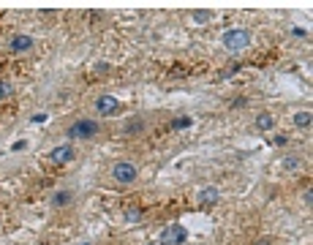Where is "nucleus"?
Instances as JSON below:
<instances>
[{
	"label": "nucleus",
	"mask_w": 313,
	"mask_h": 245,
	"mask_svg": "<svg viewBox=\"0 0 313 245\" xmlns=\"http://www.w3.org/2000/svg\"><path fill=\"white\" fill-rule=\"evenodd\" d=\"M123 215H125V221H128V223H139V221H142V210H139V207H128Z\"/></svg>",
	"instance_id": "4468645a"
},
{
	"label": "nucleus",
	"mask_w": 313,
	"mask_h": 245,
	"mask_svg": "<svg viewBox=\"0 0 313 245\" xmlns=\"http://www.w3.org/2000/svg\"><path fill=\"white\" fill-rule=\"evenodd\" d=\"M117 109H120V101H117L115 96H109V93L96 101V112H98V115H115Z\"/></svg>",
	"instance_id": "39448f33"
},
{
	"label": "nucleus",
	"mask_w": 313,
	"mask_h": 245,
	"mask_svg": "<svg viewBox=\"0 0 313 245\" xmlns=\"http://www.w3.org/2000/svg\"><path fill=\"white\" fill-rule=\"evenodd\" d=\"M291 33H294L297 38H308V30H302V28H291Z\"/></svg>",
	"instance_id": "412c9836"
},
{
	"label": "nucleus",
	"mask_w": 313,
	"mask_h": 245,
	"mask_svg": "<svg viewBox=\"0 0 313 245\" xmlns=\"http://www.w3.org/2000/svg\"><path fill=\"white\" fill-rule=\"evenodd\" d=\"M185 240H188V229L183 223H169L158 237V245H185Z\"/></svg>",
	"instance_id": "7ed1b4c3"
},
{
	"label": "nucleus",
	"mask_w": 313,
	"mask_h": 245,
	"mask_svg": "<svg viewBox=\"0 0 313 245\" xmlns=\"http://www.w3.org/2000/svg\"><path fill=\"white\" fill-rule=\"evenodd\" d=\"M194 19L199 25H204V22H210L212 19V11H207V9H199V11H194Z\"/></svg>",
	"instance_id": "2eb2a0df"
},
{
	"label": "nucleus",
	"mask_w": 313,
	"mask_h": 245,
	"mask_svg": "<svg viewBox=\"0 0 313 245\" xmlns=\"http://www.w3.org/2000/svg\"><path fill=\"white\" fill-rule=\"evenodd\" d=\"M96 71H98V74H106V71H109V65H106V63H96Z\"/></svg>",
	"instance_id": "5701e85b"
},
{
	"label": "nucleus",
	"mask_w": 313,
	"mask_h": 245,
	"mask_svg": "<svg viewBox=\"0 0 313 245\" xmlns=\"http://www.w3.org/2000/svg\"><path fill=\"white\" fill-rule=\"evenodd\" d=\"M191 125V117H180V120H175V128H188Z\"/></svg>",
	"instance_id": "6ab92c4d"
},
{
	"label": "nucleus",
	"mask_w": 313,
	"mask_h": 245,
	"mask_svg": "<svg viewBox=\"0 0 313 245\" xmlns=\"http://www.w3.org/2000/svg\"><path fill=\"white\" fill-rule=\"evenodd\" d=\"M11 93H14V85H11L9 79H0V101L11 98Z\"/></svg>",
	"instance_id": "ddd939ff"
},
{
	"label": "nucleus",
	"mask_w": 313,
	"mask_h": 245,
	"mask_svg": "<svg viewBox=\"0 0 313 245\" xmlns=\"http://www.w3.org/2000/svg\"><path fill=\"white\" fill-rule=\"evenodd\" d=\"M36 46V41H33L30 36H25V33H17V36H11V41H9V49L11 52H28V49H33Z\"/></svg>",
	"instance_id": "423d86ee"
},
{
	"label": "nucleus",
	"mask_w": 313,
	"mask_h": 245,
	"mask_svg": "<svg viewBox=\"0 0 313 245\" xmlns=\"http://www.w3.org/2000/svg\"><path fill=\"white\" fill-rule=\"evenodd\" d=\"M221 44H223L226 52H231V55H240V52H245V49L251 46V33L245 30V28H229V30L223 33Z\"/></svg>",
	"instance_id": "f257e3e1"
},
{
	"label": "nucleus",
	"mask_w": 313,
	"mask_h": 245,
	"mask_svg": "<svg viewBox=\"0 0 313 245\" xmlns=\"http://www.w3.org/2000/svg\"><path fill=\"white\" fill-rule=\"evenodd\" d=\"M136 177H139V169L131 161H117L115 167H112V180L120 183V185H131Z\"/></svg>",
	"instance_id": "20e7f679"
},
{
	"label": "nucleus",
	"mask_w": 313,
	"mask_h": 245,
	"mask_svg": "<svg viewBox=\"0 0 313 245\" xmlns=\"http://www.w3.org/2000/svg\"><path fill=\"white\" fill-rule=\"evenodd\" d=\"M237 71H240V65H229V68H226L223 74H221V82H223V79H231V76L237 74Z\"/></svg>",
	"instance_id": "f3484780"
},
{
	"label": "nucleus",
	"mask_w": 313,
	"mask_h": 245,
	"mask_svg": "<svg viewBox=\"0 0 313 245\" xmlns=\"http://www.w3.org/2000/svg\"><path fill=\"white\" fill-rule=\"evenodd\" d=\"M98 131H101L98 120H88V117H82V120H76L74 125H68L65 136H68V139H93V136H98Z\"/></svg>",
	"instance_id": "f03ea898"
},
{
	"label": "nucleus",
	"mask_w": 313,
	"mask_h": 245,
	"mask_svg": "<svg viewBox=\"0 0 313 245\" xmlns=\"http://www.w3.org/2000/svg\"><path fill=\"white\" fill-rule=\"evenodd\" d=\"M291 120H294V125H297L299 131H308L310 123H313V112L310 109H299V112H294V117H291Z\"/></svg>",
	"instance_id": "1a4fd4ad"
},
{
	"label": "nucleus",
	"mask_w": 313,
	"mask_h": 245,
	"mask_svg": "<svg viewBox=\"0 0 313 245\" xmlns=\"http://www.w3.org/2000/svg\"><path fill=\"white\" fill-rule=\"evenodd\" d=\"M254 245H272V240H267V237H264V240H256Z\"/></svg>",
	"instance_id": "b1692460"
},
{
	"label": "nucleus",
	"mask_w": 313,
	"mask_h": 245,
	"mask_svg": "<svg viewBox=\"0 0 313 245\" xmlns=\"http://www.w3.org/2000/svg\"><path fill=\"white\" fill-rule=\"evenodd\" d=\"M150 245H152V242H150ZM155 245H158V242H155Z\"/></svg>",
	"instance_id": "393cba45"
},
{
	"label": "nucleus",
	"mask_w": 313,
	"mask_h": 245,
	"mask_svg": "<svg viewBox=\"0 0 313 245\" xmlns=\"http://www.w3.org/2000/svg\"><path fill=\"white\" fill-rule=\"evenodd\" d=\"M302 202H305V207H313V191H310V188H305V194H302Z\"/></svg>",
	"instance_id": "a211bd4d"
},
{
	"label": "nucleus",
	"mask_w": 313,
	"mask_h": 245,
	"mask_svg": "<svg viewBox=\"0 0 313 245\" xmlns=\"http://www.w3.org/2000/svg\"><path fill=\"white\" fill-rule=\"evenodd\" d=\"M142 131H144V120H142V117H134V120H128V123L123 125V134L125 136H139Z\"/></svg>",
	"instance_id": "9b49d317"
},
{
	"label": "nucleus",
	"mask_w": 313,
	"mask_h": 245,
	"mask_svg": "<svg viewBox=\"0 0 313 245\" xmlns=\"http://www.w3.org/2000/svg\"><path fill=\"white\" fill-rule=\"evenodd\" d=\"M71 199H74V194H71L68 188H63V191H55L52 194V207H68Z\"/></svg>",
	"instance_id": "9d476101"
},
{
	"label": "nucleus",
	"mask_w": 313,
	"mask_h": 245,
	"mask_svg": "<svg viewBox=\"0 0 313 245\" xmlns=\"http://www.w3.org/2000/svg\"><path fill=\"white\" fill-rule=\"evenodd\" d=\"M254 125L259 131H272V128H275V117H272L270 112H262V115H256Z\"/></svg>",
	"instance_id": "f8f14e48"
},
{
	"label": "nucleus",
	"mask_w": 313,
	"mask_h": 245,
	"mask_svg": "<svg viewBox=\"0 0 313 245\" xmlns=\"http://www.w3.org/2000/svg\"><path fill=\"white\" fill-rule=\"evenodd\" d=\"M245 104H248L245 98H234V101H231V109H240V107H245Z\"/></svg>",
	"instance_id": "4be33fe9"
},
{
	"label": "nucleus",
	"mask_w": 313,
	"mask_h": 245,
	"mask_svg": "<svg viewBox=\"0 0 313 245\" xmlns=\"http://www.w3.org/2000/svg\"><path fill=\"white\" fill-rule=\"evenodd\" d=\"M196 202L202 204V207H212V204L221 202V191H218V188H202L196 194Z\"/></svg>",
	"instance_id": "6e6552de"
},
{
	"label": "nucleus",
	"mask_w": 313,
	"mask_h": 245,
	"mask_svg": "<svg viewBox=\"0 0 313 245\" xmlns=\"http://www.w3.org/2000/svg\"><path fill=\"white\" fill-rule=\"evenodd\" d=\"M297 167H299V155H286L283 158V169L291 172V169H297Z\"/></svg>",
	"instance_id": "dca6fc26"
},
{
	"label": "nucleus",
	"mask_w": 313,
	"mask_h": 245,
	"mask_svg": "<svg viewBox=\"0 0 313 245\" xmlns=\"http://www.w3.org/2000/svg\"><path fill=\"white\" fill-rule=\"evenodd\" d=\"M49 158H52V164H71L74 161V147L71 144H57L49 153Z\"/></svg>",
	"instance_id": "0eeeda50"
},
{
	"label": "nucleus",
	"mask_w": 313,
	"mask_h": 245,
	"mask_svg": "<svg viewBox=\"0 0 313 245\" xmlns=\"http://www.w3.org/2000/svg\"><path fill=\"white\" fill-rule=\"evenodd\" d=\"M30 120H33V123H44V120H46V112H36Z\"/></svg>",
	"instance_id": "aec40b11"
}]
</instances>
